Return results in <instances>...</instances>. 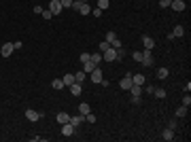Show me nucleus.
Listing matches in <instances>:
<instances>
[{"label":"nucleus","instance_id":"obj_1","mask_svg":"<svg viewBox=\"0 0 191 142\" xmlns=\"http://www.w3.org/2000/svg\"><path fill=\"white\" fill-rule=\"evenodd\" d=\"M89 79H91L94 83H98V85H100V81H102V68H98V66H96L94 70L89 72Z\"/></svg>","mask_w":191,"mask_h":142},{"label":"nucleus","instance_id":"obj_2","mask_svg":"<svg viewBox=\"0 0 191 142\" xmlns=\"http://www.w3.org/2000/svg\"><path fill=\"white\" fill-rule=\"evenodd\" d=\"M49 11L53 13V15H60V13H62V4H60V0H49Z\"/></svg>","mask_w":191,"mask_h":142},{"label":"nucleus","instance_id":"obj_3","mask_svg":"<svg viewBox=\"0 0 191 142\" xmlns=\"http://www.w3.org/2000/svg\"><path fill=\"white\" fill-rule=\"evenodd\" d=\"M119 87H121V89H125V91H130V87H132V74H125V76L121 79Z\"/></svg>","mask_w":191,"mask_h":142},{"label":"nucleus","instance_id":"obj_4","mask_svg":"<svg viewBox=\"0 0 191 142\" xmlns=\"http://www.w3.org/2000/svg\"><path fill=\"white\" fill-rule=\"evenodd\" d=\"M83 121H85V117H83V115H81V112H79V115H74V117H70V121H68V123H70L72 127L77 130V127H79V125H81Z\"/></svg>","mask_w":191,"mask_h":142},{"label":"nucleus","instance_id":"obj_5","mask_svg":"<svg viewBox=\"0 0 191 142\" xmlns=\"http://www.w3.org/2000/svg\"><path fill=\"white\" fill-rule=\"evenodd\" d=\"M26 119L32 121V123H36V121L40 119V112H36V110H32V108H28V110H26Z\"/></svg>","mask_w":191,"mask_h":142},{"label":"nucleus","instance_id":"obj_6","mask_svg":"<svg viewBox=\"0 0 191 142\" xmlns=\"http://www.w3.org/2000/svg\"><path fill=\"white\" fill-rule=\"evenodd\" d=\"M13 51H15L13 43H4V45H2V51H0V53H2V57H9V55H11Z\"/></svg>","mask_w":191,"mask_h":142},{"label":"nucleus","instance_id":"obj_7","mask_svg":"<svg viewBox=\"0 0 191 142\" xmlns=\"http://www.w3.org/2000/svg\"><path fill=\"white\" fill-rule=\"evenodd\" d=\"M144 83H147L144 74H132V85H144Z\"/></svg>","mask_w":191,"mask_h":142},{"label":"nucleus","instance_id":"obj_8","mask_svg":"<svg viewBox=\"0 0 191 142\" xmlns=\"http://www.w3.org/2000/svg\"><path fill=\"white\" fill-rule=\"evenodd\" d=\"M170 7H172V9H174L176 13L185 11V2H183V0H172V2H170Z\"/></svg>","mask_w":191,"mask_h":142},{"label":"nucleus","instance_id":"obj_9","mask_svg":"<svg viewBox=\"0 0 191 142\" xmlns=\"http://www.w3.org/2000/svg\"><path fill=\"white\" fill-rule=\"evenodd\" d=\"M55 121H58L60 125H64V123H68V121H70V115H68V112H58Z\"/></svg>","mask_w":191,"mask_h":142},{"label":"nucleus","instance_id":"obj_10","mask_svg":"<svg viewBox=\"0 0 191 142\" xmlns=\"http://www.w3.org/2000/svg\"><path fill=\"white\" fill-rule=\"evenodd\" d=\"M130 91H132V98H140L142 95V85H132Z\"/></svg>","mask_w":191,"mask_h":142},{"label":"nucleus","instance_id":"obj_11","mask_svg":"<svg viewBox=\"0 0 191 142\" xmlns=\"http://www.w3.org/2000/svg\"><path fill=\"white\" fill-rule=\"evenodd\" d=\"M74 134V127H72L70 123H64L62 125V136H72Z\"/></svg>","mask_w":191,"mask_h":142},{"label":"nucleus","instance_id":"obj_12","mask_svg":"<svg viewBox=\"0 0 191 142\" xmlns=\"http://www.w3.org/2000/svg\"><path fill=\"white\" fill-rule=\"evenodd\" d=\"M81 91H83L81 83H77V81H74V83L70 85V94H72V95H81Z\"/></svg>","mask_w":191,"mask_h":142},{"label":"nucleus","instance_id":"obj_13","mask_svg":"<svg viewBox=\"0 0 191 142\" xmlns=\"http://www.w3.org/2000/svg\"><path fill=\"white\" fill-rule=\"evenodd\" d=\"M142 45H144V49H153L155 47V40L151 36H142Z\"/></svg>","mask_w":191,"mask_h":142},{"label":"nucleus","instance_id":"obj_14","mask_svg":"<svg viewBox=\"0 0 191 142\" xmlns=\"http://www.w3.org/2000/svg\"><path fill=\"white\" fill-rule=\"evenodd\" d=\"M51 87H53L55 91H60V89H64V87H66V85H64V81H62V79H53V81H51Z\"/></svg>","mask_w":191,"mask_h":142},{"label":"nucleus","instance_id":"obj_15","mask_svg":"<svg viewBox=\"0 0 191 142\" xmlns=\"http://www.w3.org/2000/svg\"><path fill=\"white\" fill-rule=\"evenodd\" d=\"M161 138H164L166 142L174 140V130H170V127H168V130H164V134H161Z\"/></svg>","mask_w":191,"mask_h":142},{"label":"nucleus","instance_id":"obj_16","mask_svg":"<svg viewBox=\"0 0 191 142\" xmlns=\"http://www.w3.org/2000/svg\"><path fill=\"white\" fill-rule=\"evenodd\" d=\"M62 81H64V85H68V87H70V85L74 83V74H70V72H68V74H64V76H62Z\"/></svg>","mask_w":191,"mask_h":142},{"label":"nucleus","instance_id":"obj_17","mask_svg":"<svg viewBox=\"0 0 191 142\" xmlns=\"http://www.w3.org/2000/svg\"><path fill=\"white\" fill-rule=\"evenodd\" d=\"M94 68H96V64L91 62V59H89V62H85V64H83V72H85V74H89V72L94 70Z\"/></svg>","mask_w":191,"mask_h":142},{"label":"nucleus","instance_id":"obj_18","mask_svg":"<svg viewBox=\"0 0 191 142\" xmlns=\"http://www.w3.org/2000/svg\"><path fill=\"white\" fill-rule=\"evenodd\" d=\"M89 59L94 62L96 66H100V62H102V53H89Z\"/></svg>","mask_w":191,"mask_h":142},{"label":"nucleus","instance_id":"obj_19","mask_svg":"<svg viewBox=\"0 0 191 142\" xmlns=\"http://www.w3.org/2000/svg\"><path fill=\"white\" fill-rule=\"evenodd\" d=\"M79 112H81V115H87V112H91V108H89V104H87V102H83V104H79Z\"/></svg>","mask_w":191,"mask_h":142},{"label":"nucleus","instance_id":"obj_20","mask_svg":"<svg viewBox=\"0 0 191 142\" xmlns=\"http://www.w3.org/2000/svg\"><path fill=\"white\" fill-rule=\"evenodd\" d=\"M183 34H185V28H183V25H176V28L172 30V36H174V38H179V36H183Z\"/></svg>","mask_w":191,"mask_h":142},{"label":"nucleus","instance_id":"obj_21","mask_svg":"<svg viewBox=\"0 0 191 142\" xmlns=\"http://www.w3.org/2000/svg\"><path fill=\"white\" fill-rule=\"evenodd\" d=\"M187 110H189L187 106H179V108H176V117H179V119L187 117Z\"/></svg>","mask_w":191,"mask_h":142},{"label":"nucleus","instance_id":"obj_22","mask_svg":"<svg viewBox=\"0 0 191 142\" xmlns=\"http://www.w3.org/2000/svg\"><path fill=\"white\" fill-rule=\"evenodd\" d=\"M79 13H81V15H89V13H91V7H89L87 2H83L81 9H79Z\"/></svg>","mask_w":191,"mask_h":142},{"label":"nucleus","instance_id":"obj_23","mask_svg":"<svg viewBox=\"0 0 191 142\" xmlns=\"http://www.w3.org/2000/svg\"><path fill=\"white\" fill-rule=\"evenodd\" d=\"M153 95L161 100V98H166V89H161V87H155V91H153Z\"/></svg>","mask_w":191,"mask_h":142},{"label":"nucleus","instance_id":"obj_24","mask_svg":"<svg viewBox=\"0 0 191 142\" xmlns=\"http://www.w3.org/2000/svg\"><path fill=\"white\" fill-rule=\"evenodd\" d=\"M166 76H168V68H159V70H157V79H159V81H164Z\"/></svg>","mask_w":191,"mask_h":142},{"label":"nucleus","instance_id":"obj_25","mask_svg":"<svg viewBox=\"0 0 191 142\" xmlns=\"http://www.w3.org/2000/svg\"><path fill=\"white\" fill-rule=\"evenodd\" d=\"M108 7H110V0H98V9L104 11V9H108Z\"/></svg>","mask_w":191,"mask_h":142},{"label":"nucleus","instance_id":"obj_26","mask_svg":"<svg viewBox=\"0 0 191 142\" xmlns=\"http://www.w3.org/2000/svg\"><path fill=\"white\" fill-rule=\"evenodd\" d=\"M85 121H87V123H96V121H98V117H96L94 112H87V115H85Z\"/></svg>","mask_w":191,"mask_h":142},{"label":"nucleus","instance_id":"obj_27","mask_svg":"<svg viewBox=\"0 0 191 142\" xmlns=\"http://www.w3.org/2000/svg\"><path fill=\"white\" fill-rule=\"evenodd\" d=\"M74 81H77V83H83V81H85V72L83 70L77 72V74H74Z\"/></svg>","mask_w":191,"mask_h":142},{"label":"nucleus","instance_id":"obj_28","mask_svg":"<svg viewBox=\"0 0 191 142\" xmlns=\"http://www.w3.org/2000/svg\"><path fill=\"white\" fill-rule=\"evenodd\" d=\"M183 106H187V108L191 106V95H189V94H185V95H183Z\"/></svg>","mask_w":191,"mask_h":142},{"label":"nucleus","instance_id":"obj_29","mask_svg":"<svg viewBox=\"0 0 191 142\" xmlns=\"http://www.w3.org/2000/svg\"><path fill=\"white\" fill-rule=\"evenodd\" d=\"M40 15H43V19H51V17H55V15L49 11V9H43V13H40Z\"/></svg>","mask_w":191,"mask_h":142},{"label":"nucleus","instance_id":"obj_30","mask_svg":"<svg viewBox=\"0 0 191 142\" xmlns=\"http://www.w3.org/2000/svg\"><path fill=\"white\" fill-rule=\"evenodd\" d=\"M106 49H110V43H106V40H102V43H100V53H104Z\"/></svg>","mask_w":191,"mask_h":142},{"label":"nucleus","instance_id":"obj_31","mask_svg":"<svg viewBox=\"0 0 191 142\" xmlns=\"http://www.w3.org/2000/svg\"><path fill=\"white\" fill-rule=\"evenodd\" d=\"M81 4H83V2H79V0H72L70 9H72V11H79V9H81Z\"/></svg>","mask_w":191,"mask_h":142},{"label":"nucleus","instance_id":"obj_32","mask_svg":"<svg viewBox=\"0 0 191 142\" xmlns=\"http://www.w3.org/2000/svg\"><path fill=\"white\" fill-rule=\"evenodd\" d=\"M115 38H117V34H115V32H106V38H104V40H106V43H113Z\"/></svg>","mask_w":191,"mask_h":142},{"label":"nucleus","instance_id":"obj_33","mask_svg":"<svg viewBox=\"0 0 191 142\" xmlns=\"http://www.w3.org/2000/svg\"><path fill=\"white\" fill-rule=\"evenodd\" d=\"M132 57L136 59V62H142V51H134V53H132Z\"/></svg>","mask_w":191,"mask_h":142},{"label":"nucleus","instance_id":"obj_34","mask_svg":"<svg viewBox=\"0 0 191 142\" xmlns=\"http://www.w3.org/2000/svg\"><path fill=\"white\" fill-rule=\"evenodd\" d=\"M60 4H62V9H70L72 0H60Z\"/></svg>","mask_w":191,"mask_h":142},{"label":"nucleus","instance_id":"obj_35","mask_svg":"<svg viewBox=\"0 0 191 142\" xmlns=\"http://www.w3.org/2000/svg\"><path fill=\"white\" fill-rule=\"evenodd\" d=\"M168 127H170V130H176V127H179V121H176V119H172V121H170V125H168Z\"/></svg>","mask_w":191,"mask_h":142},{"label":"nucleus","instance_id":"obj_36","mask_svg":"<svg viewBox=\"0 0 191 142\" xmlns=\"http://www.w3.org/2000/svg\"><path fill=\"white\" fill-rule=\"evenodd\" d=\"M91 15H94V17H102V9H98V7H96L94 11H91Z\"/></svg>","mask_w":191,"mask_h":142},{"label":"nucleus","instance_id":"obj_37","mask_svg":"<svg viewBox=\"0 0 191 142\" xmlns=\"http://www.w3.org/2000/svg\"><path fill=\"white\" fill-rule=\"evenodd\" d=\"M142 91H147V94H151V95H153V91H155V85H149V87H144Z\"/></svg>","mask_w":191,"mask_h":142},{"label":"nucleus","instance_id":"obj_38","mask_svg":"<svg viewBox=\"0 0 191 142\" xmlns=\"http://www.w3.org/2000/svg\"><path fill=\"white\" fill-rule=\"evenodd\" d=\"M123 57H125V51H123V49H117V59H123Z\"/></svg>","mask_w":191,"mask_h":142},{"label":"nucleus","instance_id":"obj_39","mask_svg":"<svg viewBox=\"0 0 191 142\" xmlns=\"http://www.w3.org/2000/svg\"><path fill=\"white\" fill-rule=\"evenodd\" d=\"M79 59H81L83 64H85V62H89V53H87V51H85V53H81V57H79Z\"/></svg>","mask_w":191,"mask_h":142},{"label":"nucleus","instance_id":"obj_40","mask_svg":"<svg viewBox=\"0 0 191 142\" xmlns=\"http://www.w3.org/2000/svg\"><path fill=\"white\" fill-rule=\"evenodd\" d=\"M170 2H172V0H159V7L166 9V7H170Z\"/></svg>","mask_w":191,"mask_h":142},{"label":"nucleus","instance_id":"obj_41","mask_svg":"<svg viewBox=\"0 0 191 142\" xmlns=\"http://www.w3.org/2000/svg\"><path fill=\"white\" fill-rule=\"evenodd\" d=\"M13 47H15V51H17V49L24 47V43H21V40H15V43H13Z\"/></svg>","mask_w":191,"mask_h":142},{"label":"nucleus","instance_id":"obj_42","mask_svg":"<svg viewBox=\"0 0 191 142\" xmlns=\"http://www.w3.org/2000/svg\"><path fill=\"white\" fill-rule=\"evenodd\" d=\"M43 13V7H38V4H34V15H40Z\"/></svg>","mask_w":191,"mask_h":142},{"label":"nucleus","instance_id":"obj_43","mask_svg":"<svg viewBox=\"0 0 191 142\" xmlns=\"http://www.w3.org/2000/svg\"><path fill=\"white\" fill-rule=\"evenodd\" d=\"M79 2H87V0H79Z\"/></svg>","mask_w":191,"mask_h":142}]
</instances>
